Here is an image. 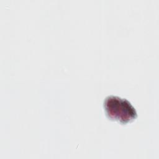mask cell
Returning <instances> with one entry per match:
<instances>
[{
	"instance_id": "cell-1",
	"label": "cell",
	"mask_w": 159,
	"mask_h": 159,
	"mask_svg": "<svg viewBox=\"0 0 159 159\" xmlns=\"http://www.w3.org/2000/svg\"><path fill=\"white\" fill-rule=\"evenodd\" d=\"M107 116L123 124L132 122L137 117V112L131 103L125 99L109 96L104 101Z\"/></svg>"
}]
</instances>
